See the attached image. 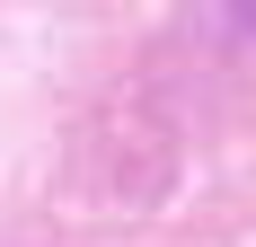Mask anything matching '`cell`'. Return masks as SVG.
I'll return each instance as SVG.
<instances>
[{"label":"cell","mask_w":256,"mask_h":247,"mask_svg":"<svg viewBox=\"0 0 256 247\" xmlns=\"http://www.w3.org/2000/svg\"><path fill=\"white\" fill-rule=\"evenodd\" d=\"M230 18H238V36L256 44V0H230Z\"/></svg>","instance_id":"6da1fadb"}]
</instances>
